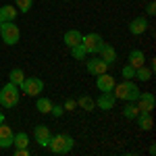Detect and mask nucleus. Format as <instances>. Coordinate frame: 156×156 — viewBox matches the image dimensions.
Segmentation results:
<instances>
[{"label":"nucleus","instance_id":"nucleus-5","mask_svg":"<svg viewBox=\"0 0 156 156\" xmlns=\"http://www.w3.org/2000/svg\"><path fill=\"white\" fill-rule=\"evenodd\" d=\"M19 90L23 92L25 96L36 98V96H40V94H42V90H44V81H42L40 77H25L23 83L19 85Z\"/></svg>","mask_w":156,"mask_h":156},{"label":"nucleus","instance_id":"nucleus-29","mask_svg":"<svg viewBox=\"0 0 156 156\" xmlns=\"http://www.w3.org/2000/svg\"><path fill=\"white\" fill-rule=\"evenodd\" d=\"M62 108H65V110H75V108H77V102H75L73 98H69V100L62 104Z\"/></svg>","mask_w":156,"mask_h":156},{"label":"nucleus","instance_id":"nucleus-18","mask_svg":"<svg viewBox=\"0 0 156 156\" xmlns=\"http://www.w3.org/2000/svg\"><path fill=\"white\" fill-rule=\"evenodd\" d=\"M98 54H100V58L104 60L106 65H112V62L117 60V50L112 48L110 44H104V46H102V50H100Z\"/></svg>","mask_w":156,"mask_h":156},{"label":"nucleus","instance_id":"nucleus-6","mask_svg":"<svg viewBox=\"0 0 156 156\" xmlns=\"http://www.w3.org/2000/svg\"><path fill=\"white\" fill-rule=\"evenodd\" d=\"M106 42L102 40V36L100 34H87V36L81 37V46L85 48V52L87 54H98L100 50H102V46H104Z\"/></svg>","mask_w":156,"mask_h":156},{"label":"nucleus","instance_id":"nucleus-3","mask_svg":"<svg viewBox=\"0 0 156 156\" xmlns=\"http://www.w3.org/2000/svg\"><path fill=\"white\" fill-rule=\"evenodd\" d=\"M19 98H21V90H19V85L11 83V81L0 90V104H2V106L15 108L19 104Z\"/></svg>","mask_w":156,"mask_h":156},{"label":"nucleus","instance_id":"nucleus-13","mask_svg":"<svg viewBox=\"0 0 156 156\" xmlns=\"http://www.w3.org/2000/svg\"><path fill=\"white\" fill-rule=\"evenodd\" d=\"M12 137H15V131H12L9 125L0 123V148H11Z\"/></svg>","mask_w":156,"mask_h":156},{"label":"nucleus","instance_id":"nucleus-1","mask_svg":"<svg viewBox=\"0 0 156 156\" xmlns=\"http://www.w3.org/2000/svg\"><path fill=\"white\" fill-rule=\"evenodd\" d=\"M112 94L117 96V100H125V102H135L140 98V87L137 83H133V79H125L123 83H115Z\"/></svg>","mask_w":156,"mask_h":156},{"label":"nucleus","instance_id":"nucleus-15","mask_svg":"<svg viewBox=\"0 0 156 156\" xmlns=\"http://www.w3.org/2000/svg\"><path fill=\"white\" fill-rule=\"evenodd\" d=\"M135 123H137V127L142 129V131H150L152 127H154V121H152V112H140L137 117H135Z\"/></svg>","mask_w":156,"mask_h":156},{"label":"nucleus","instance_id":"nucleus-2","mask_svg":"<svg viewBox=\"0 0 156 156\" xmlns=\"http://www.w3.org/2000/svg\"><path fill=\"white\" fill-rule=\"evenodd\" d=\"M73 146H75V140H73L69 133H56V135H52L48 148L54 154H67V152L73 150Z\"/></svg>","mask_w":156,"mask_h":156},{"label":"nucleus","instance_id":"nucleus-4","mask_svg":"<svg viewBox=\"0 0 156 156\" xmlns=\"http://www.w3.org/2000/svg\"><path fill=\"white\" fill-rule=\"evenodd\" d=\"M0 36H2V42L6 46H15L19 44V37H21V31L15 21H9V23H2L0 25Z\"/></svg>","mask_w":156,"mask_h":156},{"label":"nucleus","instance_id":"nucleus-33","mask_svg":"<svg viewBox=\"0 0 156 156\" xmlns=\"http://www.w3.org/2000/svg\"><path fill=\"white\" fill-rule=\"evenodd\" d=\"M0 25H2V21H0Z\"/></svg>","mask_w":156,"mask_h":156},{"label":"nucleus","instance_id":"nucleus-8","mask_svg":"<svg viewBox=\"0 0 156 156\" xmlns=\"http://www.w3.org/2000/svg\"><path fill=\"white\" fill-rule=\"evenodd\" d=\"M34 140L37 142L40 148H48L50 140H52V133H50V129L46 125H37L36 129H34Z\"/></svg>","mask_w":156,"mask_h":156},{"label":"nucleus","instance_id":"nucleus-11","mask_svg":"<svg viewBox=\"0 0 156 156\" xmlns=\"http://www.w3.org/2000/svg\"><path fill=\"white\" fill-rule=\"evenodd\" d=\"M115 77L108 75V73H102V75H96V87L100 92H112L115 90Z\"/></svg>","mask_w":156,"mask_h":156},{"label":"nucleus","instance_id":"nucleus-23","mask_svg":"<svg viewBox=\"0 0 156 156\" xmlns=\"http://www.w3.org/2000/svg\"><path fill=\"white\" fill-rule=\"evenodd\" d=\"M36 108H37V112H42V115H50L52 100H50V98H40V100L36 102Z\"/></svg>","mask_w":156,"mask_h":156},{"label":"nucleus","instance_id":"nucleus-20","mask_svg":"<svg viewBox=\"0 0 156 156\" xmlns=\"http://www.w3.org/2000/svg\"><path fill=\"white\" fill-rule=\"evenodd\" d=\"M152 69L150 67H146V65H142L140 69H135V79H140V81H150L152 79Z\"/></svg>","mask_w":156,"mask_h":156},{"label":"nucleus","instance_id":"nucleus-27","mask_svg":"<svg viewBox=\"0 0 156 156\" xmlns=\"http://www.w3.org/2000/svg\"><path fill=\"white\" fill-rule=\"evenodd\" d=\"M121 75H123L125 79H135V69H133L131 65H125V67L121 69Z\"/></svg>","mask_w":156,"mask_h":156},{"label":"nucleus","instance_id":"nucleus-30","mask_svg":"<svg viewBox=\"0 0 156 156\" xmlns=\"http://www.w3.org/2000/svg\"><path fill=\"white\" fill-rule=\"evenodd\" d=\"M146 12H148V15H154V12H156V2H154V0H150V2H148Z\"/></svg>","mask_w":156,"mask_h":156},{"label":"nucleus","instance_id":"nucleus-17","mask_svg":"<svg viewBox=\"0 0 156 156\" xmlns=\"http://www.w3.org/2000/svg\"><path fill=\"white\" fill-rule=\"evenodd\" d=\"M17 15H19V11H17V6L15 4H4V6H0V21L2 23H9V21H15L17 19Z\"/></svg>","mask_w":156,"mask_h":156},{"label":"nucleus","instance_id":"nucleus-24","mask_svg":"<svg viewBox=\"0 0 156 156\" xmlns=\"http://www.w3.org/2000/svg\"><path fill=\"white\" fill-rule=\"evenodd\" d=\"M12 146H15V148H29V137H27V133H15Z\"/></svg>","mask_w":156,"mask_h":156},{"label":"nucleus","instance_id":"nucleus-7","mask_svg":"<svg viewBox=\"0 0 156 156\" xmlns=\"http://www.w3.org/2000/svg\"><path fill=\"white\" fill-rule=\"evenodd\" d=\"M85 69H87V73H92V75H102V73L108 71V65L100 56H94L92 54V58L85 60Z\"/></svg>","mask_w":156,"mask_h":156},{"label":"nucleus","instance_id":"nucleus-9","mask_svg":"<svg viewBox=\"0 0 156 156\" xmlns=\"http://www.w3.org/2000/svg\"><path fill=\"white\" fill-rule=\"evenodd\" d=\"M135 104H137V108H140V112H152V108H154V104H156L154 94H150V92L140 94V98L135 100Z\"/></svg>","mask_w":156,"mask_h":156},{"label":"nucleus","instance_id":"nucleus-19","mask_svg":"<svg viewBox=\"0 0 156 156\" xmlns=\"http://www.w3.org/2000/svg\"><path fill=\"white\" fill-rule=\"evenodd\" d=\"M140 115V108H137V104L135 102H125V108H123V117L125 119H135Z\"/></svg>","mask_w":156,"mask_h":156},{"label":"nucleus","instance_id":"nucleus-32","mask_svg":"<svg viewBox=\"0 0 156 156\" xmlns=\"http://www.w3.org/2000/svg\"><path fill=\"white\" fill-rule=\"evenodd\" d=\"M65 2H69V0H65Z\"/></svg>","mask_w":156,"mask_h":156},{"label":"nucleus","instance_id":"nucleus-31","mask_svg":"<svg viewBox=\"0 0 156 156\" xmlns=\"http://www.w3.org/2000/svg\"><path fill=\"white\" fill-rule=\"evenodd\" d=\"M0 123H4V115H2V110H0Z\"/></svg>","mask_w":156,"mask_h":156},{"label":"nucleus","instance_id":"nucleus-28","mask_svg":"<svg viewBox=\"0 0 156 156\" xmlns=\"http://www.w3.org/2000/svg\"><path fill=\"white\" fill-rule=\"evenodd\" d=\"M62 112H65V108L60 106H54V104H52V108H50V115H52V117H56V119H58V117H62Z\"/></svg>","mask_w":156,"mask_h":156},{"label":"nucleus","instance_id":"nucleus-25","mask_svg":"<svg viewBox=\"0 0 156 156\" xmlns=\"http://www.w3.org/2000/svg\"><path fill=\"white\" fill-rule=\"evenodd\" d=\"M15 6L19 12H29L34 6V0H15Z\"/></svg>","mask_w":156,"mask_h":156},{"label":"nucleus","instance_id":"nucleus-10","mask_svg":"<svg viewBox=\"0 0 156 156\" xmlns=\"http://www.w3.org/2000/svg\"><path fill=\"white\" fill-rule=\"evenodd\" d=\"M115 102H117V96L112 92H100V96L96 98V106L100 110H110L115 106Z\"/></svg>","mask_w":156,"mask_h":156},{"label":"nucleus","instance_id":"nucleus-12","mask_svg":"<svg viewBox=\"0 0 156 156\" xmlns=\"http://www.w3.org/2000/svg\"><path fill=\"white\" fill-rule=\"evenodd\" d=\"M81 37H83V34H81L79 29H67L65 36H62V42H65V46L73 48V46L81 44Z\"/></svg>","mask_w":156,"mask_h":156},{"label":"nucleus","instance_id":"nucleus-26","mask_svg":"<svg viewBox=\"0 0 156 156\" xmlns=\"http://www.w3.org/2000/svg\"><path fill=\"white\" fill-rule=\"evenodd\" d=\"M71 56L75 60H83L85 56H87V52H85V48L81 46V44H77V46H73V48H71Z\"/></svg>","mask_w":156,"mask_h":156},{"label":"nucleus","instance_id":"nucleus-14","mask_svg":"<svg viewBox=\"0 0 156 156\" xmlns=\"http://www.w3.org/2000/svg\"><path fill=\"white\" fill-rule=\"evenodd\" d=\"M146 29H148V19L146 17H135L129 23V31L133 36H142V34H146Z\"/></svg>","mask_w":156,"mask_h":156},{"label":"nucleus","instance_id":"nucleus-16","mask_svg":"<svg viewBox=\"0 0 156 156\" xmlns=\"http://www.w3.org/2000/svg\"><path fill=\"white\" fill-rule=\"evenodd\" d=\"M127 65H131L133 69H140L142 65H146V54L142 50H131L127 54Z\"/></svg>","mask_w":156,"mask_h":156},{"label":"nucleus","instance_id":"nucleus-22","mask_svg":"<svg viewBox=\"0 0 156 156\" xmlns=\"http://www.w3.org/2000/svg\"><path fill=\"white\" fill-rule=\"evenodd\" d=\"M23 79H25V73H23V69H12L11 73H9V81L11 83H15V85H21L23 83Z\"/></svg>","mask_w":156,"mask_h":156},{"label":"nucleus","instance_id":"nucleus-21","mask_svg":"<svg viewBox=\"0 0 156 156\" xmlns=\"http://www.w3.org/2000/svg\"><path fill=\"white\" fill-rule=\"evenodd\" d=\"M77 106H81L83 110H94V106H96V100L94 98H90V96H79L77 98Z\"/></svg>","mask_w":156,"mask_h":156}]
</instances>
